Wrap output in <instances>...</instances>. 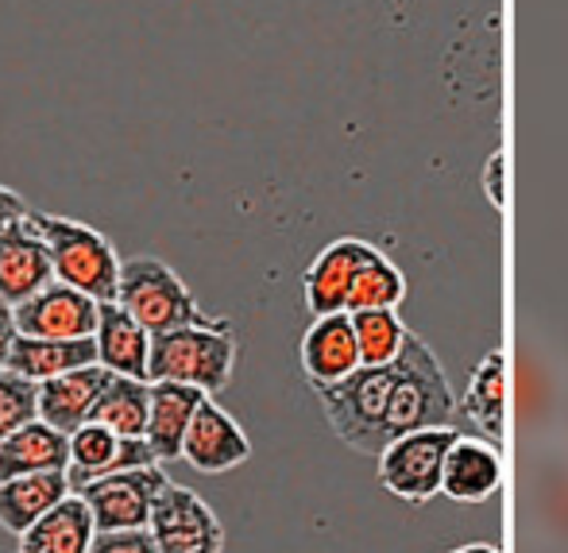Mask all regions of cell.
I'll return each instance as SVG.
<instances>
[{
  "label": "cell",
  "mask_w": 568,
  "mask_h": 553,
  "mask_svg": "<svg viewBox=\"0 0 568 553\" xmlns=\"http://www.w3.org/2000/svg\"><path fill=\"white\" fill-rule=\"evenodd\" d=\"M51 279L54 271H51L47 244L28 213H23L20 221H12L0 232V299L8 306H20L23 299H31Z\"/></svg>",
  "instance_id": "9"
},
{
  "label": "cell",
  "mask_w": 568,
  "mask_h": 553,
  "mask_svg": "<svg viewBox=\"0 0 568 553\" xmlns=\"http://www.w3.org/2000/svg\"><path fill=\"white\" fill-rule=\"evenodd\" d=\"M85 364H98V344H93V336H70V341H62V336L16 333L4 368L31 383H43V380H51V375L74 372V368H85Z\"/></svg>",
  "instance_id": "13"
},
{
  "label": "cell",
  "mask_w": 568,
  "mask_h": 553,
  "mask_svg": "<svg viewBox=\"0 0 568 553\" xmlns=\"http://www.w3.org/2000/svg\"><path fill=\"white\" fill-rule=\"evenodd\" d=\"M468 414L476 419V426L484 434L499 438L503 434V414H507V372H503V352H491V356L479 364L476 380H471L468 391Z\"/></svg>",
  "instance_id": "25"
},
{
  "label": "cell",
  "mask_w": 568,
  "mask_h": 553,
  "mask_svg": "<svg viewBox=\"0 0 568 553\" xmlns=\"http://www.w3.org/2000/svg\"><path fill=\"white\" fill-rule=\"evenodd\" d=\"M159 553H225V526L194 487L166 484L148 519Z\"/></svg>",
  "instance_id": "5"
},
{
  "label": "cell",
  "mask_w": 568,
  "mask_h": 553,
  "mask_svg": "<svg viewBox=\"0 0 568 553\" xmlns=\"http://www.w3.org/2000/svg\"><path fill=\"white\" fill-rule=\"evenodd\" d=\"M530 515L549 539L568 546V461L549 456L530 480Z\"/></svg>",
  "instance_id": "22"
},
{
  "label": "cell",
  "mask_w": 568,
  "mask_h": 553,
  "mask_svg": "<svg viewBox=\"0 0 568 553\" xmlns=\"http://www.w3.org/2000/svg\"><path fill=\"white\" fill-rule=\"evenodd\" d=\"M302 368L314 383H337L352 368H359L356 333H352V318L344 314H322L310 333L302 336Z\"/></svg>",
  "instance_id": "14"
},
{
  "label": "cell",
  "mask_w": 568,
  "mask_h": 553,
  "mask_svg": "<svg viewBox=\"0 0 568 553\" xmlns=\"http://www.w3.org/2000/svg\"><path fill=\"white\" fill-rule=\"evenodd\" d=\"M116 442H120V438L109 426H101V422H82L78 430H70V434H67V480H70V492L85 487L90 480L105 476L109 461H113V453H116Z\"/></svg>",
  "instance_id": "23"
},
{
  "label": "cell",
  "mask_w": 568,
  "mask_h": 553,
  "mask_svg": "<svg viewBox=\"0 0 568 553\" xmlns=\"http://www.w3.org/2000/svg\"><path fill=\"white\" fill-rule=\"evenodd\" d=\"M98 364L113 375H132L148 380V356H151V333L128 314L120 302H98Z\"/></svg>",
  "instance_id": "12"
},
{
  "label": "cell",
  "mask_w": 568,
  "mask_h": 553,
  "mask_svg": "<svg viewBox=\"0 0 568 553\" xmlns=\"http://www.w3.org/2000/svg\"><path fill=\"white\" fill-rule=\"evenodd\" d=\"M148 399H151L148 380L109 372L105 388H101L98 403H93V411H90V422L109 426L116 438H143V426H148Z\"/></svg>",
  "instance_id": "20"
},
{
  "label": "cell",
  "mask_w": 568,
  "mask_h": 553,
  "mask_svg": "<svg viewBox=\"0 0 568 553\" xmlns=\"http://www.w3.org/2000/svg\"><path fill=\"white\" fill-rule=\"evenodd\" d=\"M148 464H159L151 445L143 438H120L116 442V453L109 461V472H128V469H148Z\"/></svg>",
  "instance_id": "29"
},
{
  "label": "cell",
  "mask_w": 568,
  "mask_h": 553,
  "mask_svg": "<svg viewBox=\"0 0 568 553\" xmlns=\"http://www.w3.org/2000/svg\"><path fill=\"white\" fill-rule=\"evenodd\" d=\"M28 218L39 229V237H43L47 255H51V271L59 283L90 294L93 302L116 299L120 255L105 232H98L93 224L78 218H62V213L28 210Z\"/></svg>",
  "instance_id": "2"
},
{
  "label": "cell",
  "mask_w": 568,
  "mask_h": 553,
  "mask_svg": "<svg viewBox=\"0 0 568 553\" xmlns=\"http://www.w3.org/2000/svg\"><path fill=\"white\" fill-rule=\"evenodd\" d=\"M70 495L67 469L28 472V476L0 480V526L8 534H23L36 519H43L54 503Z\"/></svg>",
  "instance_id": "16"
},
{
  "label": "cell",
  "mask_w": 568,
  "mask_h": 553,
  "mask_svg": "<svg viewBox=\"0 0 568 553\" xmlns=\"http://www.w3.org/2000/svg\"><path fill=\"white\" fill-rule=\"evenodd\" d=\"M12 341H16V318H12V306H8V302L0 299V368L8 364Z\"/></svg>",
  "instance_id": "31"
},
{
  "label": "cell",
  "mask_w": 568,
  "mask_h": 553,
  "mask_svg": "<svg viewBox=\"0 0 568 553\" xmlns=\"http://www.w3.org/2000/svg\"><path fill=\"white\" fill-rule=\"evenodd\" d=\"M538 553H541V550H538Z\"/></svg>",
  "instance_id": "34"
},
{
  "label": "cell",
  "mask_w": 568,
  "mask_h": 553,
  "mask_svg": "<svg viewBox=\"0 0 568 553\" xmlns=\"http://www.w3.org/2000/svg\"><path fill=\"white\" fill-rule=\"evenodd\" d=\"M352 318V333H356L359 364H387L403 349L406 330L398 325L395 310H356Z\"/></svg>",
  "instance_id": "26"
},
{
  "label": "cell",
  "mask_w": 568,
  "mask_h": 553,
  "mask_svg": "<svg viewBox=\"0 0 568 553\" xmlns=\"http://www.w3.org/2000/svg\"><path fill=\"white\" fill-rule=\"evenodd\" d=\"M232 368H236V336L225 318L151 336L148 380L190 383L205 395H217L232 383Z\"/></svg>",
  "instance_id": "1"
},
{
  "label": "cell",
  "mask_w": 568,
  "mask_h": 553,
  "mask_svg": "<svg viewBox=\"0 0 568 553\" xmlns=\"http://www.w3.org/2000/svg\"><path fill=\"white\" fill-rule=\"evenodd\" d=\"M135 322L143 325L151 336L179 330V325H202L213 318L202 314L197 299L190 294V286L182 283V275L159 255H132L120 260V279H116V299Z\"/></svg>",
  "instance_id": "3"
},
{
  "label": "cell",
  "mask_w": 568,
  "mask_h": 553,
  "mask_svg": "<svg viewBox=\"0 0 568 553\" xmlns=\"http://www.w3.org/2000/svg\"><path fill=\"white\" fill-rule=\"evenodd\" d=\"M554 406H557L554 372H549V364L530 344H523L515 356V422L526 434H538L554 419Z\"/></svg>",
  "instance_id": "19"
},
{
  "label": "cell",
  "mask_w": 568,
  "mask_h": 553,
  "mask_svg": "<svg viewBox=\"0 0 568 553\" xmlns=\"http://www.w3.org/2000/svg\"><path fill=\"white\" fill-rule=\"evenodd\" d=\"M148 383H151V399H148L143 442L151 445L159 464H171L182 456V438H186V426L194 419L197 403L205 399V391L174 380H148Z\"/></svg>",
  "instance_id": "10"
},
{
  "label": "cell",
  "mask_w": 568,
  "mask_h": 553,
  "mask_svg": "<svg viewBox=\"0 0 568 553\" xmlns=\"http://www.w3.org/2000/svg\"><path fill=\"white\" fill-rule=\"evenodd\" d=\"M166 484H171V476L163 464H148V469L105 472V476L78 487V495L90 507L98 531H143Z\"/></svg>",
  "instance_id": "4"
},
{
  "label": "cell",
  "mask_w": 568,
  "mask_h": 553,
  "mask_svg": "<svg viewBox=\"0 0 568 553\" xmlns=\"http://www.w3.org/2000/svg\"><path fill=\"white\" fill-rule=\"evenodd\" d=\"M499 182H503V159L495 155L491 159V198H495V202H503V187H499Z\"/></svg>",
  "instance_id": "32"
},
{
  "label": "cell",
  "mask_w": 568,
  "mask_h": 553,
  "mask_svg": "<svg viewBox=\"0 0 568 553\" xmlns=\"http://www.w3.org/2000/svg\"><path fill=\"white\" fill-rule=\"evenodd\" d=\"M372 252V244L359 240H337L314 260V268L306 271V306L314 310V318L322 314H341L348 302V286L356 268L364 263V255Z\"/></svg>",
  "instance_id": "17"
},
{
  "label": "cell",
  "mask_w": 568,
  "mask_h": 553,
  "mask_svg": "<svg viewBox=\"0 0 568 553\" xmlns=\"http://www.w3.org/2000/svg\"><path fill=\"white\" fill-rule=\"evenodd\" d=\"M398 302H403V275L372 248L356 268V275H352L344 310L348 314H356V310H395Z\"/></svg>",
  "instance_id": "24"
},
{
  "label": "cell",
  "mask_w": 568,
  "mask_h": 553,
  "mask_svg": "<svg viewBox=\"0 0 568 553\" xmlns=\"http://www.w3.org/2000/svg\"><path fill=\"white\" fill-rule=\"evenodd\" d=\"M12 318L16 333L23 336H62V341H70V336H93V330H98V302L90 294L51 279L31 299L12 306Z\"/></svg>",
  "instance_id": "7"
},
{
  "label": "cell",
  "mask_w": 568,
  "mask_h": 553,
  "mask_svg": "<svg viewBox=\"0 0 568 553\" xmlns=\"http://www.w3.org/2000/svg\"><path fill=\"white\" fill-rule=\"evenodd\" d=\"M182 456L194 464L197 472H229L240 469V464L252 456V442L240 430V422L232 419L221 403H213L210 395L197 403L194 419L186 426V438H182Z\"/></svg>",
  "instance_id": "8"
},
{
  "label": "cell",
  "mask_w": 568,
  "mask_h": 553,
  "mask_svg": "<svg viewBox=\"0 0 568 553\" xmlns=\"http://www.w3.org/2000/svg\"><path fill=\"white\" fill-rule=\"evenodd\" d=\"M464 553H495V550H484V546H471V550H464Z\"/></svg>",
  "instance_id": "33"
},
{
  "label": "cell",
  "mask_w": 568,
  "mask_h": 553,
  "mask_svg": "<svg viewBox=\"0 0 568 553\" xmlns=\"http://www.w3.org/2000/svg\"><path fill=\"white\" fill-rule=\"evenodd\" d=\"M51 469H67V434L47 426L43 419L23 422L16 434L0 442V480Z\"/></svg>",
  "instance_id": "18"
},
{
  "label": "cell",
  "mask_w": 568,
  "mask_h": 553,
  "mask_svg": "<svg viewBox=\"0 0 568 553\" xmlns=\"http://www.w3.org/2000/svg\"><path fill=\"white\" fill-rule=\"evenodd\" d=\"M31 205L23 202V194H16V190H8V187H0V232L8 229L12 221H20L23 213H28Z\"/></svg>",
  "instance_id": "30"
},
{
  "label": "cell",
  "mask_w": 568,
  "mask_h": 553,
  "mask_svg": "<svg viewBox=\"0 0 568 553\" xmlns=\"http://www.w3.org/2000/svg\"><path fill=\"white\" fill-rule=\"evenodd\" d=\"M36 395H39L36 383L0 368V442L8 434H16L23 422L36 419Z\"/></svg>",
  "instance_id": "27"
},
{
  "label": "cell",
  "mask_w": 568,
  "mask_h": 553,
  "mask_svg": "<svg viewBox=\"0 0 568 553\" xmlns=\"http://www.w3.org/2000/svg\"><path fill=\"white\" fill-rule=\"evenodd\" d=\"M109 372L101 364H85L74 368V372H62L51 375V380L36 383L39 395H36V419H43L47 426L62 430H78L82 422H90V411L98 403L101 388H105Z\"/></svg>",
  "instance_id": "11"
},
{
  "label": "cell",
  "mask_w": 568,
  "mask_h": 553,
  "mask_svg": "<svg viewBox=\"0 0 568 553\" xmlns=\"http://www.w3.org/2000/svg\"><path fill=\"white\" fill-rule=\"evenodd\" d=\"M85 553H159L148 526L143 531H98Z\"/></svg>",
  "instance_id": "28"
},
{
  "label": "cell",
  "mask_w": 568,
  "mask_h": 553,
  "mask_svg": "<svg viewBox=\"0 0 568 553\" xmlns=\"http://www.w3.org/2000/svg\"><path fill=\"white\" fill-rule=\"evenodd\" d=\"M442 487L456 500H484L499 487V456L479 442H460L456 438L449 456H445Z\"/></svg>",
  "instance_id": "21"
},
{
  "label": "cell",
  "mask_w": 568,
  "mask_h": 553,
  "mask_svg": "<svg viewBox=\"0 0 568 553\" xmlns=\"http://www.w3.org/2000/svg\"><path fill=\"white\" fill-rule=\"evenodd\" d=\"M456 442L453 430L442 426H426V430H410V434L395 438L383 449V484L390 487L403 500H426L442 487V472H445V456Z\"/></svg>",
  "instance_id": "6"
},
{
  "label": "cell",
  "mask_w": 568,
  "mask_h": 553,
  "mask_svg": "<svg viewBox=\"0 0 568 553\" xmlns=\"http://www.w3.org/2000/svg\"><path fill=\"white\" fill-rule=\"evenodd\" d=\"M93 534H98V526H93L90 507H85L82 495L70 492L43 519H36L28 531L16 534L20 539L16 553H85Z\"/></svg>",
  "instance_id": "15"
}]
</instances>
